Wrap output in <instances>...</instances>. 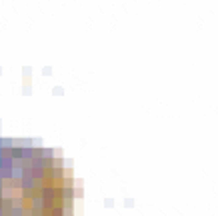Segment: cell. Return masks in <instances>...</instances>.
I'll list each match as a JSON object with an SVG mask.
<instances>
[{
    "mask_svg": "<svg viewBox=\"0 0 218 216\" xmlns=\"http://www.w3.org/2000/svg\"><path fill=\"white\" fill-rule=\"evenodd\" d=\"M70 174L52 150L0 140V216H64Z\"/></svg>",
    "mask_w": 218,
    "mask_h": 216,
    "instance_id": "cell-1",
    "label": "cell"
}]
</instances>
